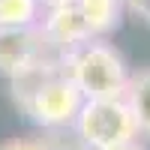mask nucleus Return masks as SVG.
<instances>
[{"instance_id":"nucleus-1","label":"nucleus","mask_w":150,"mask_h":150,"mask_svg":"<svg viewBox=\"0 0 150 150\" xmlns=\"http://www.w3.org/2000/svg\"><path fill=\"white\" fill-rule=\"evenodd\" d=\"M9 84H12L15 105L42 132L72 126L84 105V96L75 87V81L66 75L60 57L45 60L42 66L30 69L27 75H21V78L9 81Z\"/></svg>"},{"instance_id":"nucleus-2","label":"nucleus","mask_w":150,"mask_h":150,"mask_svg":"<svg viewBox=\"0 0 150 150\" xmlns=\"http://www.w3.org/2000/svg\"><path fill=\"white\" fill-rule=\"evenodd\" d=\"M66 75L75 81V87L81 90L84 99H120L126 96L129 87V66L123 54L117 51L111 42L99 39H87L81 45H75L72 51L60 54Z\"/></svg>"},{"instance_id":"nucleus-3","label":"nucleus","mask_w":150,"mask_h":150,"mask_svg":"<svg viewBox=\"0 0 150 150\" xmlns=\"http://www.w3.org/2000/svg\"><path fill=\"white\" fill-rule=\"evenodd\" d=\"M75 135L87 150H117L129 141H138V126L126 99H84L72 123Z\"/></svg>"},{"instance_id":"nucleus-4","label":"nucleus","mask_w":150,"mask_h":150,"mask_svg":"<svg viewBox=\"0 0 150 150\" xmlns=\"http://www.w3.org/2000/svg\"><path fill=\"white\" fill-rule=\"evenodd\" d=\"M51 57L60 54L51 51L39 27H0V78L15 81Z\"/></svg>"},{"instance_id":"nucleus-5","label":"nucleus","mask_w":150,"mask_h":150,"mask_svg":"<svg viewBox=\"0 0 150 150\" xmlns=\"http://www.w3.org/2000/svg\"><path fill=\"white\" fill-rule=\"evenodd\" d=\"M39 30L45 36V42L51 45V51H57V54H66L75 45L93 39L90 27H87V21L78 9V0H51V3H45Z\"/></svg>"},{"instance_id":"nucleus-6","label":"nucleus","mask_w":150,"mask_h":150,"mask_svg":"<svg viewBox=\"0 0 150 150\" xmlns=\"http://www.w3.org/2000/svg\"><path fill=\"white\" fill-rule=\"evenodd\" d=\"M123 99H126V105L135 117L138 138H150V66L129 75V87Z\"/></svg>"},{"instance_id":"nucleus-7","label":"nucleus","mask_w":150,"mask_h":150,"mask_svg":"<svg viewBox=\"0 0 150 150\" xmlns=\"http://www.w3.org/2000/svg\"><path fill=\"white\" fill-rule=\"evenodd\" d=\"M78 9L90 27V36L105 39L111 30H117L123 15V0H78Z\"/></svg>"},{"instance_id":"nucleus-8","label":"nucleus","mask_w":150,"mask_h":150,"mask_svg":"<svg viewBox=\"0 0 150 150\" xmlns=\"http://www.w3.org/2000/svg\"><path fill=\"white\" fill-rule=\"evenodd\" d=\"M42 0H0V27H39Z\"/></svg>"},{"instance_id":"nucleus-9","label":"nucleus","mask_w":150,"mask_h":150,"mask_svg":"<svg viewBox=\"0 0 150 150\" xmlns=\"http://www.w3.org/2000/svg\"><path fill=\"white\" fill-rule=\"evenodd\" d=\"M0 150H45V144L36 138H9L0 144Z\"/></svg>"},{"instance_id":"nucleus-10","label":"nucleus","mask_w":150,"mask_h":150,"mask_svg":"<svg viewBox=\"0 0 150 150\" xmlns=\"http://www.w3.org/2000/svg\"><path fill=\"white\" fill-rule=\"evenodd\" d=\"M117 150H147V144L138 138V141H129V144H123V147H117Z\"/></svg>"},{"instance_id":"nucleus-11","label":"nucleus","mask_w":150,"mask_h":150,"mask_svg":"<svg viewBox=\"0 0 150 150\" xmlns=\"http://www.w3.org/2000/svg\"><path fill=\"white\" fill-rule=\"evenodd\" d=\"M42 3H51V0H42Z\"/></svg>"}]
</instances>
